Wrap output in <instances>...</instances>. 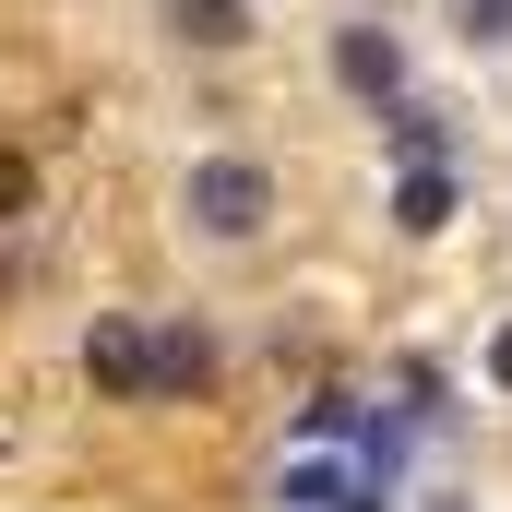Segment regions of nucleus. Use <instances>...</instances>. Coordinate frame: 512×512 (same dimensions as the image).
Wrapping results in <instances>:
<instances>
[{"label":"nucleus","mask_w":512,"mask_h":512,"mask_svg":"<svg viewBox=\"0 0 512 512\" xmlns=\"http://www.w3.org/2000/svg\"><path fill=\"white\" fill-rule=\"evenodd\" d=\"M84 382L108 393V405H155V334H143L131 310H96V334H84Z\"/></svg>","instance_id":"obj_2"},{"label":"nucleus","mask_w":512,"mask_h":512,"mask_svg":"<svg viewBox=\"0 0 512 512\" xmlns=\"http://www.w3.org/2000/svg\"><path fill=\"white\" fill-rule=\"evenodd\" d=\"M453 36L465 48H512V0H453Z\"/></svg>","instance_id":"obj_8"},{"label":"nucleus","mask_w":512,"mask_h":512,"mask_svg":"<svg viewBox=\"0 0 512 512\" xmlns=\"http://www.w3.org/2000/svg\"><path fill=\"white\" fill-rule=\"evenodd\" d=\"M334 84L370 96V108H393L405 96V36L393 24H334Z\"/></svg>","instance_id":"obj_3"},{"label":"nucleus","mask_w":512,"mask_h":512,"mask_svg":"<svg viewBox=\"0 0 512 512\" xmlns=\"http://www.w3.org/2000/svg\"><path fill=\"white\" fill-rule=\"evenodd\" d=\"M393 227H405V239H441V227H453V167H405V179H393Z\"/></svg>","instance_id":"obj_4"},{"label":"nucleus","mask_w":512,"mask_h":512,"mask_svg":"<svg viewBox=\"0 0 512 512\" xmlns=\"http://www.w3.org/2000/svg\"><path fill=\"white\" fill-rule=\"evenodd\" d=\"M24 203H36V167H24V155H12V143H0V227H12V215H24Z\"/></svg>","instance_id":"obj_9"},{"label":"nucleus","mask_w":512,"mask_h":512,"mask_svg":"<svg viewBox=\"0 0 512 512\" xmlns=\"http://www.w3.org/2000/svg\"><path fill=\"white\" fill-rule=\"evenodd\" d=\"M489 382L512 393V322H501V334H489Z\"/></svg>","instance_id":"obj_10"},{"label":"nucleus","mask_w":512,"mask_h":512,"mask_svg":"<svg viewBox=\"0 0 512 512\" xmlns=\"http://www.w3.org/2000/svg\"><path fill=\"white\" fill-rule=\"evenodd\" d=\"M382 131H393V155H405V167H441V108L393 96V108H382Z\"/></svg>","instance_id":"obj_7"},{"label":"nucleus","mask_w":512,"mask_h":512,"mask_svg":"<svg viewBox=\"0 0 512 512\" xmlns=\"http://www.w3.org/2000/svg\"><path fill=\"white\" fill-rule=\"evenodd\" d=\"M203 382H215L203 322H167V334H155V405H167V393H203Z\"/></svg>","instance_id":"obj_5"},{"label":"nucleus","mask_w":512,"mask_h":512,"mask_svg":"<svg viewBox=\"0 0 512 512\" xmlns=\"http://www.w3.org/2000/svg\"><path fill=\"white\" fill-rule=\"evenodd\" d=\"M179 215L203 227V239H262L274 227V167H251V155H191V179H179Z\"/></svg>","instance_id":"obj_1"},{"label":"nucleus","mask_w":512,"mask_h":512,"mask_svg":"<svg viewBox=\"0 0 512 512\" xmlns=\"http://www.w3.org/2000/svg\"><path fill=\"white\" fill-rule=\"evenodd\" d=\"M167 12H179L191 48H239V36H251V0H167Z\"/></svg>","instance_id":"obj_6"}]
</instances>
